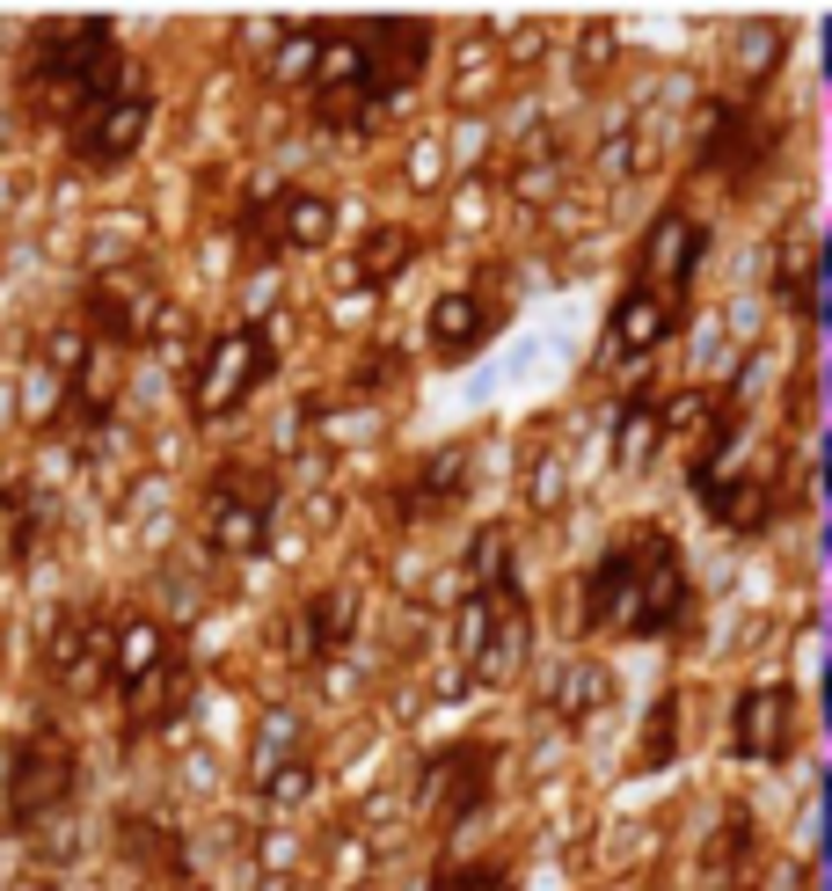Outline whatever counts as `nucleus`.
<instances>
[{"mask_svg":"<svg viewBox=\"0 0 832 891\" xmlns=\"http://www.w3.org/2000/svg\"><path fill=\"white\" fill-rule=\"evenodd\" d=\"M687 614V563L664 526H636L599 570L585 577V629L613 636H664Z\"/></svg>","mask_w":832,"mask_h":891,"instance_id":"1","label":"nucleus"},{"mask_svg":"<svg viewBox=\"0 0 832 891\" xmlns=\"http://www.w3.org/2000/svg\"><path fill=\"white\" fill-rule=\"evenodd\" d=\"M460 658L475 680H511L526 658V599L519 585H475L460 607Z\"/></svg>","mask_w":832,"mask_h":891,"instance_id":"2","label":"nucleus"},{"mask_svg":"<svg viewBox=\"0 0 832 891\" xmlns=\"http://www.w3.org/2000/svg\"><path fill=\"white\" fill-rule=\"evenodd\" d=\"M271 330H226L220 344L205 351V366L191 381V409L197 417H226V409H242L263 381H271Z\"/></svg>","mask_w":832,"mask_h":891,"instance_id":"3","label":"nucleus"},{"mask_svg":"<svg viewBox=\"0 0 832 891\" xmlns=\"http://www.w3.org/2000/svg\"><path fill=\"white\" fill-rule=\"evenodd\" d=\"M271 497H277V483L263 468H248V460L212 475V512H205L212 548L220 556H256L263 534H271Z\"/></svg>","mask_w":832,"mask_h":891,"instance_id":"4","label":"nucleus"},{"mask_svg":"<svg viewBox=\"0 0 832 891\" xmlns=\"http://www.w3.org/2000/svg\"><path fill=\"white\" fill-rule=\"evenodd\" d=\"M73 797V746L59 731H30L8 760V819L37 826L44 811H59Z\"/></svg>","mask_w":832,"mask_h":891,"instance_id":"5","label":"nucleus"},{"mask_svg":"<svg viewBox=\"0 0 832 891\" xmlns=\"http://www.w3.org/2000/svg\"><path fill=\"white\" fill-rule=\"evenodd\" d=\"M489 774H497V752H489V746H453V752H438L432 768H424V804H432V819H438V826L475 819V811H483V797H489Z\"/></svg>","mask_w":832,"mask_h":891,"instance_id":"6","label":"nucleus"},{"mask_svg":"<svg viewBox=\"0 0 832 891\" xmlns=\"http://www.w3.org/2000/svg\"><path fill=\"white\" fill-rule=\"evenodd\" d=\"M358 44H365V88H373V103L402 95L424 73V59H432V30L424 22H358Z\"/></svg>","mask_w":832,"mask_h":891,"instance_id":"7","label":"nucleus"},{"mask_svg":"<svg viewBox=\"0 0 832 891\" xmlns=\"http://www.w3.org/2000/svg\"><path fill=\"white\" fill-rule=\"evenodd\" d=\"M146 124H154V103L132 88V95H118V103H95L88 118H73V154H81L88 169H118V161L139 154Z\"/></svg>","mask_w":832,"mask_h":891,"instance_id":"8","label":"nucleus"},{"mask_svg":"<svg viewBox=\"0 0 832 891\" xmlns=\"http://www.w3.org/2000/svg\"><path fill=\"white\" fill-rule=\"evenodd\" d=\"M693 263H701V227H693L687 212H664L658 227L642 234V249H636V285L679 300V285L693 279Z\"/></svg>","mask_w":832,"mask_h":891,"instance_id":"9","label":"nucleus"},{"mask_svg":"<svg viewBox=\"0 0 832 891\" xmlns=\"http://www.w3.org/2000/svg\"><path fill=\"white\" fill-rule=\"evenodd\" d=\"M701 169H723L730 191H745L752 175L767 169V124H752V110H709Z\"/></svg>","mask_w":832,"mask_h":891,"instance_id":"10","label":"nucleus"},{"mask_svg":"<svg viewBox=\"0 0 832 891\" xmlns=\"http://www.w3.org/2000/svg\"><path fill=\"white\" fill-rule=\"evenodd\" d=\"M169 665V629H161L154 614H132V621H118V636H110V680L132 695V687H146Z\"/></svg>","mask_w":832,"mask_h":891,"instance_id":"11","label":"nucleus"},{"mask_svg":"<svg viewBox=\"0 0 832 891\" xmlns=\"http://www.w3.org/2000/svg\"><path fill=\"white\" fill-rule=\"evenodd\" d=\"M672 322H679V300L650 293V285H628L621 307H613V351L642 358V351H658L664 336H672Z\"/></svg>","mask_w":832,"mask_h":891,"instance_id":"12","label":"nucleus"},{"mask_svg":"<svg viewBox=\"0 0 832 891\" xmlns=\"http://www.w3.org/2000/svg\"><path fill=\"white\" fill-rule=\"evenodd\" d=\"M789 746V687H752L738 701V752L745 760H781Z\"/></svg>","mask_w":832,"mask_h":891,"instance_id":"13","label":"nucleus"},{"mask_svg":"<svg viewBox=\"0 0 832 891\" xmlns=\"http://www.w3.org/2000/svg\"><path fill=\"white\" fill-rule=\"evenodd\" d=\"M489 336V300L483 293H438L432 300V351L438 358H468Z\"/></svg>","mask_w":832,"mask_h":891,"instance_id":"14","label":"nucleus"},{"mask_svg":"<svg viewBox=\"0 0 832 891\" xmlns=\"http://www.w3.org/2000/svg\"><path fill=\"white\" fill-rule=\"evenodd\" d=\"M271 234H277L285 249H322V242L336 234V205H329L322 191H285V198L271 205Z\"/></svg>","mask_w":832,"mask_h":891,"instance_id":"15","label":"nucleus"},{"mask_svg":"<svg viewBox=\"0 0 832 891\" xmlns=\"http://www.w3.org/2000/svg\"><path fill=\"white\" fill-rule=\"evenodd\" d=\"M351 621H358L351 593H314L307 607H300V658H329V650H344Z\"/></svg>","mask_w":832,"mask_h":891,"instance_id":"16","label":"nucleus"},{"mask_svg":"<svg viewBox=\"0 0 832 891\" xmlns=\"http://www.w3.org/2000/svg\"><path fill=\"white\" fill-rule=\"evenodd\" d=\"M460 483H468V454H460V446H446V454H438V460H424V468H416V483L402 489V519L446 512L453 497H460Z\"/></svg>","mask_w":832,"mask_h":891,"instance_id":"17","label":"nucleus"},{"mask_svg":"<svg viewBox=\"0 0 832 891\" xmlns=\"http://www.w3.org/2000/svg\"><path fill=\"white\" fill-rule=\"evenodd\" d=\"M701 497H709V512L730 526V534H760L767 512H774V497H767L760 475H745V483H723V489H701Z\"/></svg>","mask_w":832,"mask_h":891,"instance_id":"18","label":"nucleus"},{"mask_svg":"<svg viewBox=\"0 0 832 891\" xmlns=\"http://www.w3.org/2000/svg\"><path fill=\"white\" fill-rule=\"evenodd\" d=\"M409 256H416V234L409 227H373V234H365V249H358V263H351V279L387 285L395 271H409Z\"/></svg>","mask_w":832,"mask_h":891,"instance_id":"19","label":"nucleus"},{"mask_svg":"<svg viewBox=\"0 0 832 891\" xmlns=\"http://www.w3.org/2000/svg\"><path fill=\"white\" fill-rule=\"evenodd\" d=\"M118 373H124V351H118V344H95V351H88V366L73 373V381H81L88 417H103V409L118 403Z\"/></svg>","mask_w":832,"mask_h":891,"instance_id":"20","label":"nucleus"},{"mask_svg":"<svg viewBox=\"0 0 832 891\" xmlns=\"http://www.w3.org/2000/svg\"><path fill=\"white\" fill-rule=\"evenodd\" d=\"M322 37H329V30H285V44L271 52V81H285V88L314 81V59H322Z\"/></svg>","mask_w":832,"mask_h":891,"instance_id":"21","label":"nucleus"},{"mask_svg":"<svg viewBox=\"0 0 832 891\" xmlns=\"http://www.w3.org/2000/svg\"><path fill=\"white\" fill-rule=\"evenodd\" d=\"M658 432H664V409L658 403H636V409H628V424H621V468H642L650 446H658Z\"/></svg>","mask_w":832,"mask_h":891,"instance_id":"22","label":"nucleus"},{"mask_svg":"<svg viewBox=\"0 0 832 891\" xmlns=\"http://www.w3.org/2000/svg\"><path fill=\"white\" fill-rule=\"evenodd\" d=\"M59 403H67V381H59L52 366H30V373H22V417H30V424H44Z\"/></svg>","mask_w":832,"mask_h":891,"instance_id":"23","label":"nucleus"},{"mask_svg":"<svg viewBox=\"0 0 832 891\" xmlns=\"http://www.w3.org/2000/svg\"><path fill=\"white\" fill-rule=\"evenodd\" d=\"M672 717L679 709H672V695H664L658 709H650V731H642V746H636V768H658L664 752H672Z\"/></svg>","mask_w":832,"mask_h":891,"instance_id":"24","label":"nucleus"},{"mask_svg":"<svg viewBox=\"0 0 832 891\" xmlns=\"http://www.w3.org/2000/svg\"><path fill=\"white\" fill-rule=\"evenodd\" d=\"M307 789H314V768H307V760H285V768L263 774V797H271V804H300Z\"/></svg>","mask_w":832,"mask_h":891,"instance_id":"25","label":"nucleus"},{"mask_svg":"<svg viewBox=\"0 0 832 891\" xmlns=\"http://www.w3.org/2000/svg\"><path fill=\"white\" fill-rule=\"evenodd\" d=\"M438 891H504V870H453L438 877Z\"/></svg>","mask_w":832,"mask_h":891,"instance_id":"26","label":"nucleus"},{"mask_svg":"<svg viewBox=\"0 0 832 891\" xmlns=\"http://www.w3.org/2000/svg\"><path fill=\"white\" fill-rule=\"evenodd\" d=\"M285 862H293V840L271 833V840H263V870H285Z\"/></svg>","mask_w":832,"mask_h":891,"instance_id":"27","label":"nucleus"}]
</instances>
